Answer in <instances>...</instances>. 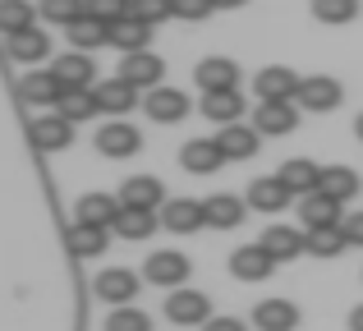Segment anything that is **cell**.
I'll use <instances>...</instances> for the list:
<instances>
[{"label":"cell","mask_w":363,"mask_h":331,"mask_svg":"<svg viewBox=\"0 0 363 331\" xmlns=\"http://www.w3.org/2000/svg\"><path fill=\"white\" fill-rule=\"evenodd\" d=\"M170 14H175V9H170V0H129V18H138V23H147V28L166 23Z\"/></svg>","instance_id":"cell-39"},{"label":"cell","mask_w":363,"mask_h":331,"mask_svg":"<svg viewBox=\"0 0 363 331\" xmlns=\"http://www.w3.org/2000/svg\"><path fill=\"white\" fill-rule=\"evenodd\" d=\"M138 147H143V134L129 125V120H106V125L97 129V152L101 157H116L120 162V157H133Z\"/></svg>","instance_id":"cell-4"},{"label":"cell","mask_w":363,"mask_h":331,"mask_svg":"<svg viewBox=\"0 0 363 331\" xmlns=\"http://www.w3.org/2000/svg\"><path fill=\"white\" fill-rule=\"evenodd\" d=\"M65 37H69V42H74V51H97L101 42H111V28L101 23V18L83 14V18H74V23L65 28Z\"/></svg>","instance_id":"cell-32"},{"label":"cell","mask_w":363,"mask_h":331,"mask_svg":"<svg viewBox=\"0 0 363 331\" xmlns=\"http://www.w3.org/2000/svg\"><path fill=\"white\" fill-rule=\"evenodd\" d=\"M276 179H281L290 193H318V179H322V166L308 162V157H294V162H285L281 170H276Z\"/></svg>","instance_id":"cell-23"},{"label":"cell","mask_w":363,"mask_h":331,"mask_svg":"<svg viewBox=\"0 0 363 331\" xmlns=\"http://www.w3.org/2000/svg\"><path fill=\"white\" fill-rule=\"evenodd\" d=\"M299 221L308 225V230H318V225H340V203L327 198L322 189L318 193H303L299 198Z\"/></svg>","instance_id":"cell-25"},{"label":"cell","mask_w":363,"mask_h":331,"mask_svg":"<svg viewBox=\"0 0 363 331\" xmlns=\"http://www.w3.org/2000/svg\"><path fill=\"white\" fill-rule=\"evenodd\" d=\"M257 244H262L276 262H290V258L303 253V230H294V225H267V235Z\"/></svg>","instance_id":"cell-27"},{"label":"cell","mask_w":363,"mask_h":331,"mask_svg":"<svg viewBox=\"0 0 363 331\" xmlns=\"http://www.w3.org/2000/svg\"><path fill=\"white\" fill-rule=\"evenodd\" d=\"M253 327L257 331H294L299 327V308L290 299H262L253 308Z\"/></svg>","instance_id":"cell-21"},{"label":"cell","mask_w":363,"mask_h":331,"mask_svg":"<svg viewBox=\"0 0 363 331\" xmlns=\"http://www.w3.org/2000/svg\"><path fill=\"white\" fill-rule=\"evenodd\" d=\"M340 230H345V240H350V244H359V249H363V212L340 216Z\"/></svg>","instance_id":"cell-43"},{"label":"cell","mask_w":363,"mask_h":331,"mask_svg":"<svg viewBox=\"0 0 363 331\" xmlns=\"http://www.w3.org/2000/svg\"><path fill=\"white\" fill-rule=\"evenodd\" d=\"M116 216H120V198H111V193H83L79 207H74V221L101 225V230H111V225H116Z\"/></svg>","instance_id":"cell-19"},{"label":"cell","mask_w":363,"mask_h":331,"mask_svg":"<svg viewBox=\"0 0 363 331\" xmlns=\"http://www.w3.org/2000/svg\"><path fill=\"white\" fill-rule=\"evenodd\" d=\"M203 327H207V331H248V327L240 322V318H207Z\"/></svg>","instance_id":"cell-44"},{"label":"cell","mask_w":363,"mask_h":331,"mask_svg":"<svg viewBox=\"0 0 363 331\" xmlns=\"http://www.w3.org/2000/svg\"><path fill=\"white\" fill-rule=\"evenodd\" d=\"M294 125H299V106H294V101H262V106L253 111V129L262 138L294 134Z\"/></svg>","instance_id":"cell-3"},{"label":"cell","mask_w":363,"mask_h":331,"mask_svg":"<svg viewBox=\"0 0 363 331\" xmlns=\"http://www.w3.org/2000/svg\"><path fill=\"white\" fill-rule=\"evenodd\" d=\"M111 42H116L124 55H133V51H147V42H152V28L124 14L120 23H111Z\"/></svg>","instance_id":"cell-34"},{"label":"cell","mask_w":363,"mask_h":331,"mask_svg":"<svg viewBox=\"0 0 363 331\" xmlns=\"http://www.w3.org/2000/svg\"><path fill=\"white\" fill-rule=\"evenodd\" d=\"M5 51H9V60H18V64H37V60L51 55V37H46L42 28H23V33L5 37Z\"/></svg>","instance_id":"cell-17"},{"label":"cell","mask_w":363,"mask_h":331,"mask_svg":"<svg viewBox=\"0 0 363 331\" xmlns=\"http://www.w3.org/2000/svg\"><path fill=\"white\" fill-rule=\"evenodd\" d=\"M88 14L111 28V23H120V18L129 14V0H88Z\"/></svg>","instance_id":"cell-41"},{"label":"cell","mask_w":363,"mask_h":331,"mask_svg":"<svg viewBox=\"0 0 363 331\" xmlns=\"http://www.w3.org/2000/svg\"><path fill=\"white\" fill-rule=\"evenodd\" d=\"M37 9H42V18H46V23H65V28H69L74 18H83V14H88V0H42Z\"/></svg>","instance_id":"cell-37"},{"label":"cell","mask_w":363,"mask_h":331,"mask_svg":"<svg viewBox=\"0 0 363 331\" xmlns=\"http://www.w3.org/2000/svg\"><path fill=\"white\" fill-rule=\"evenodd\" d=\"M23 28H33V5L28 0H0V33L14 37Z\"/></svg>","instance_id":"cell-36"},{"label":"cell","mask_w":363,"mask_h":331,"mask_svg":"<svg viewBox=\"0 0 363 331\" xmlns=\"http://www.w3.org/2000/svg\"><path fill=\"white\" fill-rule=\"evenodd\" d=\"M345 249H350V240H345L340 225H318V230L303 235V253H308V258H336V253H345Z\"/></svg>","instance_id":"cell-30"},{"label":"cell","mask_w":363,"mask_h":331,"mask_svg":"<svg viewBox=\"0 0 363 331\" xmlns=\"http://www.w3.org/2000/svg\"><path fill=\"white\" fill-rule=\"evenodd\" d=\"M97 92L92 88H65L60 92V101H55V116H65L69 125H79V120H92L97 116Z\"/></svg>","instance_id":"cell-29"},{"label":"cell","mask_w":363,"mask_h":331,"mask_svg":"<svg viewBox=\"0 0 363 331\" xmlns=\"http://www.w3.org/2000/svg\"><path fill=\"white\" fill-rule=\"evenodd\" d=\"M350 331H363V304H354V313H350Z\"/></svg>","instance_id":"cell-45"},{"label":"cell","mask_w":363,"mask_h":331,"mask_svg":"<svg viewBox=\"0 0 363 331\" xmlns=\"http://www.w3.org/2000/svg\"><path fill=\"white\" fill-rule=\"evenodd\" d=\"M240 111H244L240 88H230V92H203V116L216 120V125H240Z\"/></svg>","instance_id":"cell-31"},{"label":"cell","mask_w":363,"mask_h":331,"mask_svg":"<svg viewBox=\"0 0 363 331\" xmlns=\"http://www.w3.org/2000/svg\"><path fill=\"white\" fill-rule=\"evenodd\" d=\"M161 203H166V189H161V179H152V175H129L120 184V207H133V212H157Z\"/></svg>","instance_id":"cell-9"},{"label":"cell","mask_w":363,"mask_h":331,"mask_svg":"<svg viewBox=\"0 0 363 331\" xmlns=\"http://www.w3.org/2000/svg\"><path fill=\"white\" fill-rule=\"evenodd\" d=\"M92 92H97V106H101V111H111L116 120L124 116V111L138 106V88H133V83H124L120 74H116V79H106L101 88H92Z\"/></svg>","instance_id":"cell-26"},{"label":"cell","mask_w":363,"mask_h":331,"mask_svg":"<svg viewBox=\"0 0 363 331\" xmlns=\"http://www.w3.org/2000/svg\"><path fill=\"white\" fill-rule=\"evenodd\" d=\"M340 97H345V88H340V79H331V74H308V79L299 83V97H294V106L299 111H336Z\"/></svg>","instance_id":"cell-2"},{"label":"cell","mask_w":363,"mask_h":331,"mask_svg":"<svg viewBox=\"0 0 363 331\" xmlns=\"http://www.w3.org/2000/svg\"><path fill=\"white\" fill-rule=\"evenodd\" d=\"M257 143H262V134L248 125H225L221 134H216V147L225 152V162H248V157H257Z\"/></svg>","instance_id":"cell-20"},{"label":"cell","mask_w":363,"mask_h":331,"mask_svg":"<svg viewBox=\"0 0 363 331\" xmlns=\"http://www.w3.org/2000/svg\"><path fill=\"white\" fill-rule=\"evenodd\" d=\"M230 271L240 281H267L276 271V258L262 249V244H240V249L230 253Z\"/></svg>","instance_id":"cell-13"},{"label":"cell","mask_w":363,"mask_h":331,"mask_svg":"<svg viewBox=\"0 0 363 331\" xmlns=\"http://www.w3.org/2000/svg\"><path fill=\"white\" fill-rule=\"evenodd\" d=\"M106 331H152V318L143 313V308L124 304V308H116V313L106 318Z\"/></svg>","instance_id":"cell-40"},{"label":"cell","mask_w":363,"mask_h":331,"mask_svg":"<svg viewBox=\"0 0 363 331\" xmlns=\"http://www.w3.org/2000/svg\"><path fill=\"white\" fill-rule=\"evenodd\" d=\"M143 111H147L157 125H179V120L189 116V97L179 88H152L147 101H143Z\"/></svg>","instance_id":"cell-15"},{"label":"cell","mask_w":363,"mask_h":331,"mask_svg":"<svg viewBox=\"0 0 363 331\" xmlns=\"http://www.w3.org/2000/svg\"><path fill=\"white\" fill-rule=\"evenodd\" d=\"M51 74L60 79V88H92V74H97V64H92L88 51H65L51 60Z\"/></svg>","instance_id":"cell-14"},{"label":"cell","mask_w":363,"mask_h":331,"mask_svg":"<svg viewBox=\"0 0 363 331\" xmlns=\"http://www.w3.org/2000/svg\"><path fill=\"white\" fill-rule=\"evenodd\" d=\"M92 290H97V299H106V304H133V295H138V276H133L129 267H106L97 281H92Z\"/></svg>","instance_id":"cell-11"},{"label":"cell","mask_w":363,"mask_h":331,"mask_svg":"<svg viewBox=\"0 0 363 331\" xmlns=\"http://www.w3.org/2000/svg\"><path fill=\"white\" fill-rule=\"evenodd\" d=\"M354 14H359V0H313L318 23H350Z\"/></svg>","instance_id":"cell-38"},{"label":"cell","mask_w":363,"mask_h":331,"mask_svg":"<svg viewBox=\"0 0 363 331\" xmlns=\"http://www.w3.org/2000/svg\"><path fill=\"white\" fill-rule=\"evenodd\" d=\"M161 74H166V60H161L157 51H133L120 60V79L133 83V88H161Z\"/></svg>","instance_id":"cell-6"},{"label":"cell","mask_w":363,"mask_h":331,"mask_svg":"<svg viewBox=\"0 0 363 331\" xmlns=\"http://www.w3.org/2000/svg\"><path fill=\"white\" fill-rule=\"evenodd\" d=\"M106 240L111 235L101 230V225H83V221H74L69 235H65V244H69L74 258H101V253H106Z\"/></svg>","instance_id":"cell-28"},{"label":"cell","mask_w":363,"mask_h":331,"mask_svg":"<svg viewBox=\"0 0 363 331\" xmlns=\"http://www.w3.org/2000/svg\"><path fill=\"white\" fill-rule=\"evenodd\" d=\"M194 79L203 92H230V88H240V64L230 55H207V60H198Z\"/></svg>","instance_id":"cell-8"},{"label":"cell","mask_w":363,"mask_h":331,"mask_svg":"<svg viewBox=\"0 0 363 331\" xmlns=\"http://www.w3.org/2000/svg\"><path fill=\"white\" fill-rule=\"evenodd\" d=\"M161 225L175 230V235H194L198 225H207L203 203H194V198H166L161 203Z\"/></svg>","instance_id":"cell-12"},{"label":"cell","mask_w":363,"mask_h":331,"mask_svg":"<svg viewBox=\"0 0 363 331\" xmlns=\"http://www.w3.org/2000/svg\"><path fill=\"white\" fill-rule=\"evenodd\" d=\"M216 9H235V5H244V0H212Z\"/></svg>","instance_id":"cell-46"},{"label":"cell","mask_w":363,"mask_h":331,"mask_svg":"<svg viewBox=\"0 0 363 331\" xmlns=\"http://www.w3.org/2000/svg\"><path fill=\"white\" fill-rule=\"evenodd\" d=\"M170 9H175V18H189V23H198V18L212 14V0H170Z\"/></svg>","instance_id":"cell-42"},{"label":"cell","mask_w":363,"mask_h":331,"mask_svg":"<svg viewBox=\"0 0 363 331\" xmlns=\"http://www.w3.org/2000/svg\"><path fill=\"white\" fill-rule=\"evenodd\" d=\"M33 143L42 147V152H65V147L74 143V125L65 116H55V111L51 116H37L33 120Z\"/></svg>","instance_id":"cell-16"},{"label":"cell","mask_w":363,"mask_h":331,"mask_svg":"<svg viewBox=\"0 0 363 331\" xmlns=\"http://www.w3.org/2000/svg\"><path fill=\"white\" fill-rule=\"evenodd\" d=\"M166 318L175 327H203L207 318H212V299H207L203 290L179 286V290H170V295H166Z\"/></svg>","instance_id":"cell-1"},{"label":"cell","mask_w":363,"mask_h":331,"mask_svg":"<svg viewBox=\"0 0 363 331\" xmlns=\"http://www.w3.org/2000/svg\"><path fill=\"white\" fill-rule=\"evenodd\" d=\"M244 198H235V193H212L203 203V216H207V225H216V230H235V225L244 221Z\"/></svg>","instance_id":"cell-24"},{"label":"cell","mask_w":363,"mask_h":331,"mask_svg":"<svg viewBox=\"0 0 363 331\" xmlns=\"http://www.w3.org/2000/svg\"><path fill=\"white\" fill-rule=\"evenodd\" d=\"M60 79H55L51 69H33V74H23V83H18V97L28 101V106H55L60 101Z\"/></svg>","instance_id":"cell-22"},{"label":"cell","mask_w":363,"mask_h":331,"mask_svg":"<svg viewBox=\"0 0 363 331\" xmlns=\"http://www.w3.org/2000/svg\"><path fill=\"white\" fill-rule=\"evenodd\" d=\"M290 198L294 193L276 175H262V179H253V184H248V198H244V203L253 207V212H267V216H272V212H285V203H290Z\"/></svg>","instance_id":"cell-18"},{"label":"cell","mask_w":363,"mask_h":331,"mask_svg":"<svg viewBox=\"0 0 363 331\" xmlns=\"http://www.w3.org/2000/svg\"><path fill=\"white\" fill-rule=\"evenodd\" d=\"M157 225H161L157 212H133V207H120V216H116V225H111V230H116L120 240H147Z\"/></svg>","instance_id":"cell-35"},{"label":"cell","mask_w":363,"mask_h":331,"mask_svg":"<svg viewBox=\"0 0 363 331\" xmlns=\"http://www.w3.org/2000/svg\"><path fill=\"white\" fill-rule=\"evenodd\" d=\"M299 83L303 79L294 69H285V64H267V69L253 79V92L262 101H294V97H299Z\"/></svg>","instance_id":"cell-7"},{"label":"cell","mask_w":363,"mask_h":331,"mask_svg":"<svg viewBox=\"0 0 363 331\" xmlns=\"http://www.w3.org/2000/svg\"><path fill=\"white\" fill-rule=\"evenodd\" d=\"M143 276L152 281V286H166V290H179L189 281V258L175 249H161L147 258V267H143Z\"/></svg>","instance_id":"cell-5"},{"label":"cell","mask_w":363,"mask_h":331,"mask_svg":"<svg viewBox=\"0 0 363 331\" xmlns=\"http://www.w3.org/2000/svg\"><path fill=\"white\" fill-rule=\"evenodd\" d=\"M354 134L363 138V111H359V120H354Z\"/></svg>","instance_id":"cell-47"},{"label":"cell","mask_w":363,"mask_h":331,"mask_svg":"<svg viewBox=\"0 0 363 331\" xmlns=\"http://www.w3.org/2000/svg\"><path fill=\"white\" fill-rule=\"evenodd\" d=\"M179 166H184L189 175H216V170L225 166V152L216 147V138H189V143L179 147Z\"/></svg>","instance_id":"cell-10"},{"label":"cell","mask_w":363,"mask_h":331,"mask_svg":"<svg viewBox=\"0 0 363 331\" xmlns=\"http://www.w3.org/2000/svg\"><path fill=\"white\" fill-rule=\"evenodd\" d=\"M318 189L327 198H336V203H345V198L359 193V170H350V166H322Z\"/></svg>","instance_id":"cell-33"}]
</instances>
